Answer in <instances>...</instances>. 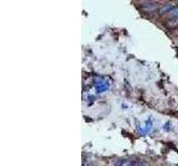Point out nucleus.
I'll return each instance as SVG.
<instances>
[{
  "label": "nucleus",
  "mask_w": 178,
  "mask_h": 166,
  "mask_svg": "<svg viewBox=\"0 0 178 166\" xmlns=\"http://www.w3.org/2000/svg\"><path fill=\"white\" fill-rule=\"evenodd\" d=\"M169 16L170 17H174V18H178V8L173 9V10H171V11L169 12Z\"/></svg>",
  "instance_id": "f257e3e1"
}]
</instances>
